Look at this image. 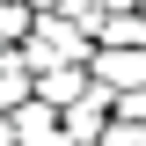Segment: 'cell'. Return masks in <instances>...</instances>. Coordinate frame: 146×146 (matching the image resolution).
<instances>
[{
	"mask_svg": "<svg viewBox=\"0 0 146 146\" xmlns=\"http://www.w3.org/2000/svg\"><path fill=\"white\" fill-rule=\"evenodd\" d=\"M110 117H124V124H146V88H124V95H117V110H110Z\"/></svg>",
	"mask_w": 146,
	"mask_h": 146,
	"instance_id": "cell-8",
	"label": "cell"
},
{
	"mask_svg": "<svg viewBox=\"0 0 146 146\" xmlns=\"http://www.w3.org/2000/svg\"><path fill=\"white\" fill-rule=\"evenodd\" d=\"M88 7H95V22H102V15H124V7H139V0H88Z\"/></svg>",
	"mask_w": 146,
	"mask_h": 146,
	"instance_id": "cell-9",
	"label": "cell"
},
{
	"mask_svg": "<svg viewBox=\"0 0 146 146\" xmlns=\"http://www.w3.org/2000/svg\"><path fill=\"white\" fill-rule=\"evenodd\" d=\"M95 146H146V124H124V117H110Z\"/></svg>",
	"mask_w": 146,
	"mask_h": 146,
	"instance_id": "cell-7",
	"label": "cell"
},
{
	"mask_svg": "<svg viewBox=\"0 0 146 146\" xmlns=\"http://www.w3.org/2000/svg\"><path fill=\"white\" fill-rule=\"evenodd\" d=\"M80 88H88V66H44V73H36V95H44L51 110H66Z\"/></svg>",
	"mask_w": 146,
	"mask_h": 146,
	"instance_id": "cell-3",
	"label": "cell"
},
{
	"mask_svg": "<svg viewBox=\"0 0 146 146\" xmlns=\"http://www.w3.org/2000/svg\"><path fill=\"white\" fill-rule=\"evenodd\" d=\"M88 80H102L110 95L146 88V44H95L88 51Z\"/></svg>",
	"mask_w": 146,
	"mask_h": 146,
	"instance_id": "cell-2",
	"label": "cell"
},
{
	"mask_svg": "<svg viewBox=\"0 0 146 146\" xmlns=\"http://www.w3.org/2000/svg\"><path fill=\"white\" fill-rule=\"evenodd\" d=\"M29 7H66V0H29Z\"/></svg>",
	"mask_w": 146,
	"mask_h": 146,
	"instance_id": "cell-10",
	"label": "cell"
},
{
	"mask_svg": "<svg viewBox=\"0 0 146 146\" xmlns=\"http://www.w3.org/2000/svg\"><path fill=\"white\" fill-rule=\"evenodd\" d=\"M29 0H0V44H22V36H29Z\"/></svg>",
	"mask_w": 146,
	"mask_h": 146,
	"instance_id": "cell-6",
	"label": "cell"
},
{
	"mask_svg": "<svg viewBox=\"0 0 146 146\" xmlns=\"http://www.w3.org/2000/svg\"><path fill=\"white\" fill-rule=\"evenodd\" d=\"M15 51H22V66H29V73H44V66H88L95 36L80 29L66 7H36V15H29V36H22Z\"/></svg>",
	"mask_w": 146,
	"mask_h": 146,
	"instance_id": "cell-1",
	"label": "cell"
},
{
	"mask_svg": "<svg viewBox=\"0 0 146 146\" xmlns=\"http://www.w3.org/2000/svg\"><path fill=\"white\" fill-rule=\"evenodd\" d=\"M95 44H146V7L102 15V22H95Z\"/></svg>",
	"mask_w": 146,
	"mask_h": 146,
	"instance_id": "cell-4",
	"label": "cell"
},
{
	"mask_svg": "<svg viewBox=\"0 0 146 146\" xmlns=\"http://www.w3.org/2000/svg\"><path fill=\"white\" fill-rule=\"evenodd\" d=\"M29 95H36V73L22 66V51H15V58H7V66H0V110H22V102H29Z\"/></svg>",
	"mask_w": 146,
	"mask_h": 146,
	"instance_id": "cell-5",
	"label": "cell"
}]
</instances>
